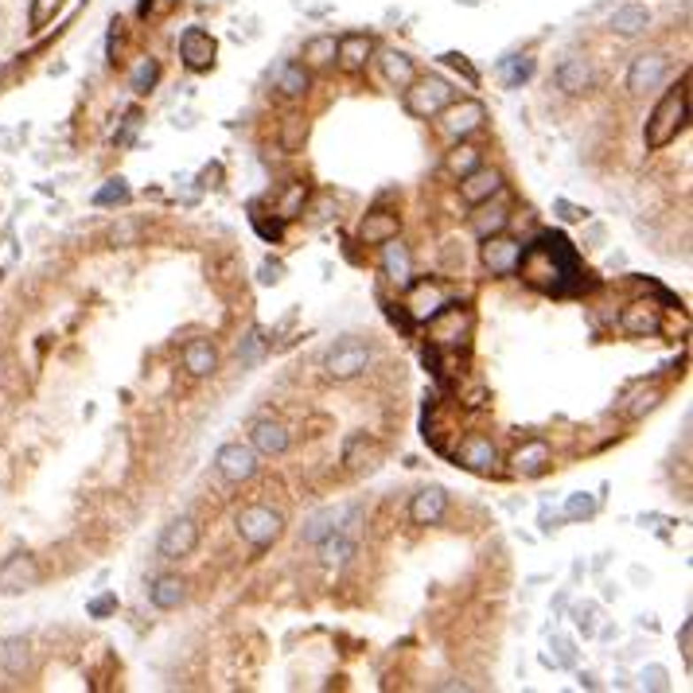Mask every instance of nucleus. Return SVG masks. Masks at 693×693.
Returning a JSON list of instances; mask_svg holds the SVG:
<instances>
[{"label": "nucleus", "instance_id": "5701e85b", "mask_svg": "<svg viewBox=\"0 0 693 693\" xmlns=\"http://www.w3.org/2000/svg\"><path fill=\"white\" fill-rule=\"evenodd\" d=\"M343 464L350 472H370V467L378 464V444L370 441L366 433H355L347 436V448H343Z\"/></svg>", "mask_w": 693, "mask_h": 693}, {"label": "nucleus", "instance_id": "603ef678", "mask_svg": "<svg viewBox=\"0 0 693 693\" xmlns=\"http://www.w3.org/2000/svg\"><path fill=\"white\" fill-rule=\"evenodd\" d=\"M300 133H304V121H289V129H285V149H296V144H300Z\"/></svg>", "mask_w": 693, "mask_h": 693}, {"label": "nucleus", "instance_id": "b1692460", "mask_svg": "<svg viewBox=\"0 0 693 693\" xmlns=\"http://www.w3.org/2000/svg\"><path fill=\"white\" fill-rule=\"evenodd\" d=\"M183 366H188V374H195V378H207L219 370V350H214L207 339H195V343L183 347Z\"/></svg>", "mask_w": 693, "mask_h": 693}, {"label": "nucleus", "instance_id": "09e8293b", "mask_svg": "<svg viewBox=\"0 0 693 693\" xmlns=\"http://www.w3.org/2000/svg\"><path fill=\"white\" fill-rule=\"evenodd\" d=\"M655 405H658V389H647V394H639L635 402L628 405V417H643L647 409H655Z\"/></svg>", "mask_w": 693, "mask_h": 693}, {"label": "nucleus", "instance_id": "f8f14e48", "mask_svg": "<svg viewBox=\"0 0 693 693\" xmlns=\"http://www.w3.org/2000/svg\"><path fill=\"white\" fill-rule=\"evenodd\" d=\"M666 66H670V58L662 55V51H643V55H635V63H631V71H628V90L631 94L655 90L662 78H666Z\"/></svg>", "mask_w": 693, "mask_h": 693}, {"label": "nucleus", "instance_id": "ea45409f", "mask_svg": "<svg viewBox=\"0 0 693 693\" xmlns=\"http://www.w3.org/2000/svg\"><path fill=\"white\" fill-rule=\"evenodd\" d=\"M597 495H584V491H577V495H569V503H565V519H573V522H584V519H592L597 514Z\"/></svg>", "mask_w": 693, "mask_h": 693}, {"label": "nucleus", "instance_id": "ddd939ff", "mask_svg": "<svg viewBox=\"0 0 693 693\" xmlns=\"http://www.w3.org/2000/svg\"><path fill=\"white\" fill-rule=\"evenodd\" d=\"M35 581H39V565H35V558H27V553H16V558H8L0 565V592H4V597L27 592Z\"/></svg>", "mask_w": 693, "mask_h": 693}, {"label": "nucleus", "instance_id": "a18cd8bd", "mask_svg": "<svg viewBox=\"0 0 693 693\" xmlns=\"http://www.w3.org/2000/svg\"><path fill=\"white\" fill-rule=\"evenodd\" d=\"M573 620H577V628L584 635H597V608H592V604H581V608L573 612Z\"/></svg>", "mask_w": 693, "mask_h": 693}, {"label": "nucleus", "instance_id": "9d476101", "mask_svg": "<svg viewBox=\"0 0 693 693\" xmlns=\"http://www.w3.org/2000/svg\"><path fill=\"white\" fill-rule=\"evenodd\" d=\"M480 258H483V266L491 269L495 277H511V273L519 269V261H522V242L503 238V234H491V238H483Z\"/></svg>", "mask_w": 693, "mask_h": 693}, {"label": "nucleus", "instance_id": "58836bf2", "mask_svg": "<svg viewBox=\"0 0 693 693\" xmlns=\"http://www.w3.org/2000/svg\"><path fill=\"white\" fill-rule=\"evenodd\" d=\"M304 199H308V188L304 183H289V191H285V199L277 203V214H281V222H289V219H296L300 211H304Z\"/></svg>", "mask_w": 693, "mask_h": 693}, {"label": "nucleus", "instance_id": "de8ad7c7", "mask_svg": "<svg viewBox=\"0 0 693 693\" xmlns=\"http://www.w3.org/2000/svg\"><path fill=\"white\" fill-rule=\"evenodd\" d=\"M639 681H643L647 689H666V686H670V674H666L662 666H647V670L639 674Z\"/></svg>", "mask_w": 693, "mask_h": 693}, {"label": "nucleus", "instance_id": "4c0bfd02", "mask_svg": "<svg viewBox=\"0 0 693 693\" xmlns=\"http://www.w3.org/2000/svg\"><path fill=\"white\" fill-rule=\"evenodd\" d=\"M156 82H160V63H156V58H141V63H136V71H133V78H129V86H133L136 94H149Z\"/></svg>", "mask_w": 693, "mask_h": 693}, {"label": "nucleus", "instance_id": "f704fd0d", "mask_svg": "<svg viewBox=\"0 0 693 693\" xmlns=\"http://www.w3.org/2000/svg\"><path fill=\"white\" fill-rule=\"evenodd\" d=\"M320 553H324L327 565H343L350 553H355V542H350L343 530H335V534H327V538L320 542Z\"/></svg>", "mask_w": 693, "mask_h": 693}, {"label": "nucleus", "instance_id": "c85d7f7f", "mask_svg": "<svg viewBox=\"0 0 693 693\" xmlns=\"http://www.w3.org/2000/svg\"><path fill=\"white\" fill-rule=\"evenodd\" d=\"M382 74H386V82H389V86L405 90V86L417 78V71H413V58H409L405 51H382Z\"/></svg>", "mask_w": 693, "mask_h": 693}, {"label": "nucleus", "instance_id": "20e7f679", "mask_svg": "<svg viewBox=\"0 0 693 693\" xmlns=\"http://www.w3.org/2000/svg\"><path fill=\"white\" fill-rule=\"evenodd\" d=\"M281 530H285V519H281V511H273V506H246V511L238 514V534L242 542H250L253 550H266L281 538Z\"/></svg>", "mask_w": 693, "mask_h": 693}, {"label": "nucleus", "instance_id": "423d86ee", "mask_svg": "<svg viewBox=\"0 0 693 693\" xmlns=\"http://www.w3.org/2000/svg\"><path fill=\"white\" fill-rule=\"evenodd\" d=\"M441 133L448 136V141H464V136H472L475 129H483V117H487V110L480 102H448L441 113Z\"/></svg>", "mask_w": 693, "mask_h": 693}, {"label": "nucleus", "instance_id": "c756f323", "mask_svg": "<svg viewBox=\"0 0 693 693\" xmlns=\"http://www.w3.org/2000/svg\"><path fill=\"white\" fill-rule=\"evenodd\" d=\"M152 604L156 608H164V612H172V608H180L183 600H188V584H183L180 577H160L152 584Z\"/></svg>", "mask_w": 693, "mask_h": 693}, {"label": "nucleus", "instance_id": "1a4fd4ad", "mask_svg": "<svg viewBox=\"0 0 693 693\" xmlns=\"http://www.w3.org/2000/svg\"><path fill=\"white\" fill-rule=\"evenodd\" d=\"M503 195V172L499 168H472L467 175H460V199L467 207H480V203H491Z\"/></svg>", "mask_w": 693, "mask_h": 693}, {"label": "nucleus", "instance_id": "bb28decb", "mask_svg": "<svg viewBox=\"0 0 693 693\" xmlns=\"http://www.w3.org/2000/svg\"><path fill=\"white\" fill-rule=\"evenodd\" d=\"M343 519H347V514L335 511V506H324V511H316V514H312V519L304 522V542H308V545H320V542L327 538V534L343 530Z\"/></svg>", "mask_w": 693, "mask_h": 693}, {"label": "nucleus", "instance_id": "473e14b6", "mask_svg": "<svg viewBox=\"0 0 693 693\" xmlns=\"http://www.w3.org/2000/svg\"><path fill=\"white\" fill-rule=\"evenodd\" d=\"M499 74H503V86L519 90L522 82H530V74H534V58H530V55H511V58H503Z\"/></svg>", "mask_w": 693, "mask_h": 693}, {"label": "nucleus", "instance_id": "0eeeda50", "mask_svg": "<svg viewBox=\"0 0 693 693\" xmlns=\"http://www.w3.org/2000/svg\"><path fill=\"white\" fill-rule=\"evenodd\" d=\"M195 545H199V522H195L191 514H180V519H172L164 526L156 550H160L164 561H180V558H188Z\"/></svg>", "mask_w": 693, "mask_h": 693}, {"label": "nucleus", "instance_id": "79ce46f5", "mask_svg": "<svg viewBox=\"0 0 693 693\" xmlns=\"http://www.w3.org/2000/svg\"><path fill=\"white\" fill-rule=\"evenodd\" d=\"M63 4H66V0H32V12H27V24H32V32H39V27L51 24L55 12Z\"/></svg>", "mask_w": 693, "mask_h": 693}, {"label": "nucleus", "instance_id": "aec40b11", "mask_svg": "<svg viewBox=\"0 0 693 693\" xmlns=\"http://www.w3.org/2000/svg\"><path fill=\"white\" fill-rule=\"evenodd\" d=\"M620 327L628 331V335H655L658 331V308L651 304V300H635V304L623 308Z\"/></svg>", "mask_w": 693, "mask_h": 693}, {"label": "nucleus", "instance_id": "9b49d317", "mask_svg": "<svg viewBox=\"0 0 693 693\" xmlns=\"http://www.w3.org/2000/svg\"><path fill=\"white\" fill-rule=\"evenodd\" d=\"M214 55H219V39L203 27H188L180 39V58L188 71H211L214 66Z\"/></svg>", "mask_w": 693, "mask_h": 693}, {"label": "nucleus", "instance_id": "7ed1b4c3", "mask_svg": "<svg viewBox=\"0 0 693 693\" xmlns=\"http://www.w3.org/2000/svg\"><path fill=\"white\" fill-rule=\"evenodd\" d=\"M448 102H456V90H452V82H448V78H441V74L413 78V82L405 86V110L413 113V117H421V121L436 117Z\"/></svg>", "mask_w": 693, "mask_h": 693}, {"label": "nucleus", "instance_id": "a19ab883", "mask_svg": "<svg viewBox=\"0 0 693 693\" xmlns=\"http://www.w3.org/2000/svg\"><path fill=\"white\" fill-rule=\"evenodd\" d=\"M129 199V183L117 175V180H105V188H97L94 191V203L97 207H113V203H125Z\"/></svg>", "mask_w": 693, "mask_h": 693}, {"label": "nucleus", "instance_id": "c03bdc74", "mask_svg": "<svg viewBox=\"0 0 693 693\" xmlns=\"http://www.w3.org/2000/svg\"><path fill=\"white\" fill-rule=\"evenodd\" d=\"M444 63H448V66H456V71H464V78H467L472 86L480 82V71H475V66L467 63V55H460V51H448V55H444Z\"/></svg>", "mask_w": 693, "mask_h": 693}, {"label": "nucleus", "instance_id": "dca6fc26", "mask_svg": "<svg viewBox=\"0 0 693 693\" xmlns=\"http://www.w3.org/2000/svg\"><path fill=\"white\" fill-rule=\"evenodd\" d=\"M550 464H553V452H550V444H545V441H526L519 452L511 456V467H514L519 475H526V480L542 475Z\"/></svg>", "mask_w": 693, "mask_h": 693}, {"label": "nucleus", "instance_id": "393cba45", "mask_svg": "<svg viewBox=\"0 0 693 693\" xmlns=\"http://www.w3.org/2000/svg\"><path fill=\"white\" fill-rule=\"evenodd\" d=\"M382 273L389 281H402V285L413 277V258H409V250L397 238L382 242Z\"/></svg>", "mask_w": 693, "mask_h": 693}, {"label": "nucleus", "instance_id": "6ab92c4d", "mask_svg": "<svg viewBox=\"0 0 693 693\" xmlns=\"http://www.w3.org/2000/svg\"><path fill=\"white\" fill-rule=\"evenodd\" d=\"M460 464L487 475V472H495V464H499V452H495V444L487 441V436H467V441L460 444Z\"/></svg>", "mask_w": 693, "mask_h": 693}, {"label": "nucleus", "instance_id": "f257e3e1", "mask_svg": "<svg viewBox=\"0 0 693 693\" xmlns=\"http://www.w3.org/2000/svg\"><path fill=\"white\" fill-rule=\"evenodd\" d=\"M519 269L526 273L530 285H542L550 292H561V273H565V277H577V273H581L577 269V253H573V246L561 238V234H545L530 253L522 250Z\"/></svg>", "mask_w": 693, "mask_h": 693}, {"label": "nucleus", "instance_id": "412c9836", "mask_svg": "<svg viewBox=\"0 0 693 693\" xmlns=\"http://www.w3.org/2000/svg\"><path fill=\"white\" fill-rule=\"evenodd\" d=\"M558 86L569 97H577L584 94L592 86V66H589V58H581V55H569L565 63L558 66Z\"/></svg>", "mask_w": 693, "mask_h": 693}, {"label": "nucleus", "instance_id": "c9c22d12", "mask_svg": "<svg viewBox=\"0 0 693 693\" xmlns=\"http://www.w3.org/2000/svg\"><path fill=\"white\" fill-rule=\"evenodd\" d=\"M335 43H339L335 35H312L308 43H304V58H308L312 66H327V63H335Z\"/></svg>", "mask_w": 693, "mask_h": 693}, {"label": "nucleus", "instance_id": "3c124183", "mask_svg": "<svg viewBox=\"0 0 693 693\" xmlns=\"http://www.w3.org/2000/svg\"><path fill=\"white\" fill-rule=\"evenodd\" d=\"M281 277H285V266H277V261H266V266H261V285H277Z\"/></svg>", "mask_w": 693, "mask_h": 693}, {"label": "nucleus", "instance_id": "4468645a", "mask_svg": "<svg viewBox=\"0 0 693 693\" xmlns=\"http://www.w3.org/2000/svg\"><path fill=\"white\" fill-rule=\"evenodd\" d=\"M448 511V491L444 487H421V491L413 495V503H409V519L417 526H436L444 519Z\"/></svg>", "mask_w": 693, "mask_h": 693}, {"label": "nucleus", "instance_id": "f3484780", "mask_svg": "<svg viewBox=\"0 0 693 693\" xmlns=\"http://www.w3.org/2000/svg\"><path fill=\"white\" fill-rule=\"evenodd\" d=\"M370 51H374V39L363 35V32H350V35H343L335 43V58H339V66H343V71H363Z\"/></svg>", "mask_w": 693, "mask_h": 693}, {"label": "nucleus", "instance_id": "6e6552de", "mask_svg": "<svg viewBox=\"0 0 693 693\" xmlns=\"http://www.w3.org/2000/svg\"><path fill=\"white\" fill-rule=\"evenodd\" d=\"M214 467H219L222 480L230 483H250L258 475V452L250 444H222L219 456H214Z\"/></svg>", "mask_w": 693, "mask_h": 693}, {"label": "nucleus", "instance_id": "cd10ccee", "mask_svg": "<svg viewBox=\"0 0 693 693\" xmlns=\"http://www.w3.org/2000/svg\"><path fill=\"white\" fill-rule=\"evenodd\" d=\"M651 27V12L643 4H623L616 16H612V32L623 35V39H631V35H639V32H647Z\"/></svg>", "mask_w": 693, "mask_h": 693}, {"label": "nucleus", "instance_id": "7c9ffc66", "mask_svg": "<svg viewBox=\"0 0 693 693\" xmlns=\"http://www.w3.org/2000/svg\"><path fill=\"white\" fill-rule=\"evenodd\" d=\"M480 214H472V230L480 234V238H491V234H503L506 230V222H511V211L506 207H499V203H495V207H487V203H480Z\"/></svg>", "mask_w": 693, "mask_h": 693}, {"label": "nucleus", "instance_id": "49530a36", "mask_svg": "<svg viewBox=\"0 0 693 693\" xmlns=\"http://www.w3.org/2000/svg\"><path fill=\"white\" fill-rule=\"evenodd\" d=\"M553 211H558L565 222H584V219H589V211L577 207V203H569V199H553Z\"/></svg>", "mask_w": 693, "mask_h": 693}, {"label": "nucleus", "instance_id": "5fc2aeb1", "mask_svg": "<svg viewBox=\"0 0 693 693\" xmlns=\"http://www.w3.org/2000/svg\"><path fill=\"white\" fill-rule=\"evenodd\" d=\"M327 211H331V203L324 199V203H320V207H316V214H312V219H316V222H324V219H327Z\"/></svg>", "mask_w": 693, "mask_h": 693}, {"label": "nucleus", "instance_id": "a878e982", "mask_svg": "<svg viewBox=\"0 0 693 693\" xmlns=\"http://www.w3.org/2000/svg\"><path fill=\"white\" fill-rule=\"evenodd\" d=\"M428 324H433V339H436V343H441V347H456V343H460L456 335H464V331H467V316H464V312H452V308H441L433 320H428Z\"/></svg>", "mask_w": 693, "mask_h": 693}, {"label": "nucleus", "instance_id": "2eb2a0df", "mask_svg": "<svg viewBox=\"0 0 693 693\" xmlns=\"http://www.w3.org/2000/svg\"><path fill=\"white\" fill-rule=\"evenodd\" d=\"M250 448L261 456H281L289 448V428L281 421H273V417H261L250 428Z\"/></svg>", "mask_w": 693, "mask_h": 693}, {"label": "nucleus", "instance_id": "864d4df0", "mask_svg": "<svg viewBox=\"0 0 693 693\" xmlns=\"http://www.w3.org/2000/svg\"><path fill=\"white\" fill-rule=\"evenodd\" d=\"M681 655H686L689 658V651H693V623H681Z\"/></svg>", "mask_w": 693, "mask_h": 693}, {"label": "nucleus", "instance_id": "8fccbe9b", "mask_svg": "<svg viewBox=\"0 0 693 693\" xmlns=\"http://www.w3.org/2000/svg\"><path fill=\"white\" fill-rule=\"evenodd\" d=\"M110 612H117V592H105V597L90 600V616H94V620H105Z\"/></svg>", "mask_w": 693, "mask_h": 693}, {"label": "nucleus", "instance_id": "39448f33", "mask_svg": "<svg viewBox=\"0 0 693 693\" xmlns=\"http://www.w3.org/2000/svg\"><path fill=\"white\" fill-rule=\"evenodd\" d=\"M370 363H374V350L363 347V343H355V339L335 343L324 355V370H327V378H335V382H350V378H358L363 370H370Z\"/></svg>", "mask_w": 693, "mask_h": 693}, {"label": "nucleus", "instance_id": "72a5a7b5", "mask_svg": "<svg viewBox=\"0 0 693 693\" xmlns=\"http://www.w3.org/2000/svg\"><path fill=\"white\" fill-rule=\"evenodd\" d=\"M448 172L460 180V175H467L472 168H480V149H472V144H464V141H456V149L448 152Z\"/></svg>", "mask_w": 693, "mask_h": 693}, {"label": "nucleus", "instance_id": "f03ea898", "mask_svg": "<svg viewBox=\"0 0 693 693\" xmlns=\"http://www.w3.org/2000/svg\"><path fill=\"white\" fill-rule=\"evenodd\" d=\"M686 117H689V74L681 78L678 86H670V90L662 94V102L655 105V113L647 117V129H643L647 149L651 152L666 149V144L686 129Z\"/></svg>", "mask_w": 693, "mask_h": 693}, {"label": "nucleus", "instance_id": "e433bc0d", "mask_svg": "<svg viewBox=\"0 0 693 693\" xmlns=\"http://www.w3.org/2000/svg\"><path fill=\"white\" fill-rule=\"evenodd\" d=\"M277 86L289 97H300V94L308 90V71L300 63H285V66H281V74H277Z\"/></svg>", "mask_w": 693, "mask_h": 693}, {"label": "nucleus", "instance_id": "4be33fe9", "mask_svg": "<svg viewBox=\"0 0 693 693\" xmlns=\"http://www.w3.org/2000/svg\"><path fill=\"white\" fill-rule=\"evenodd\" d=\"M405 308H409V316L413 320H421V324H428V320L436 316L441 308H448V296L436 285H417L413 292H409V300H405Z\"/></svg>", "mask_w": 693, "mask_h": 693}, {"label": "nucleus", "instance_id": "2f4dec72", "mask_svg": "<svg viewBox=\"0 0 693 693\" xmlns=\"http://www.w3.org/2000/svg\"><path fill=\"white\" fill-rule=\"evenodd\" d=\"M0 666H4L8 674H24V670L32 666V647H27V639H4L0 643Z\"/></svg>", "mask_w": 693, "mask_h": 693}, {"label": "nucleus", "instance_id": "a211bd4d", "mask_svg": "<svg viewBox=\"0 0 693 693\" xmlns=\"http://www.w3.org/2000/svg\"><path fill=\"white\" fill-rule=\"evenodd\" d=\"M397 214L394 211H370L363 219V227H358V238H363V246H382V242L397 238Z\"/></svg>", "mask_w": 693, "mask_h": 693}, {"label": "nucleus", "instance_id": "6e6d98bb", "mask_svg": "<svg viewBox=\"0 0 693 693\" xmlns=\"http://www.w3.org/2000/svg\"><path fill=\"white\" fill-rule=\"evenodd\" d=\"M0 277H4V273H0Z\"/></svg>", "mask_w": 693, "mask_h": 693}, {"label": "nucleus", "instance_id": "37998d69", "mask_svg": "<svg viewBox=\"0 0 693 693\" xmlns=\"http://www.w3.org/2000/svg\"><path fill=\"white\" fill-rule=\"evenodd\" d=\"M136 242H141V222H133V219L117 222L110 230V246H136Z\"/></svg>", "mask_w": 693, "mask_h": 693}]
</instances>
